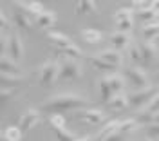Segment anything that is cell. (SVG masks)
Returning <instances> with one entry per match:
<instances>
[{
    "mask_svg": "<svg viewBox=\"0 0 159 141\" xmlns=\"http://www.w3.org/2000/svg\"><path fill=\"white\" fill-rule=\"evenodd\" d=\"M107 80H109V85L114 94L125 92V81H127L125 76H121V74H110V76H107Z\"/></svg>",
    "mask_w": 159,
    "mask_h": 141,
    "instance_id": "obj_17",
    "label": "cell"
},
{
    "mask_svg": "<svg viewBox=\"0 0 159 141\" xmlns=\"http://www.w3.org/2000/svg\"><path fill=\"white\" fill-rule=\"evenodd\" d=\"M98 58H101L103 61H107V63L114 65V67H119V65L123 63V56H121V52L116 51V49H103L98 54Z\"/></svg>",
    "mask_w": 159,
    "mask_h": 141,
    "instance_id": "obj_12",
    "label": "cell"
},
{
    "mask_svg": "<svg viewBox=\"0 0 159 141\" xmlns=\"http://www.w3.org/2000/svg\"><path fill=\"white\" fill-rule=\"evenodd\" d=\"M65 116L63 114H49V125L54 129V130H61L65 129Z\"/></svg>",
    "mask_w": 159,
    "mask_h": 141,
    "instance_id": "obj_29",
    "label": "cell"
},
{
    "mask_svg": "<svg viewBox=\"0 0 159 141\" xmlns=\"http://www.w3.org/2000/svg\"><path fill=\"white\" fill-rule=\"evenodd\" d=\"M139 127V123L138 120H123L121 121V125H119V134H125V132H132V130H136Z\"/></svg>",
    "mask_w": 159,
    "mask_h": 141,
    "instance_id": "obj_30",
    "label": "cell"
},
{
    "mask_svg": "<svg viewBox=\"0 0 159 141\" xmlns=\"http://www.w3.org/2000/svg\"><path fill=\"white\" fill-rule=\"evenodd\" d=\"M34 22H36V25H38V27L47 29V27H52V25L56 24V15H54L52 11H43V13H42Z\"/></svg>",
    "mask_w": 159,
    "mask_h": 141,
    "instance_id": "obj_19",
    "label": "cell"
},
{
    "mask_svg": "<svg viewBox=\"0 0 159 141\" xmlns=\"http://www.w3.org/2000/svg\"><path fill=\"white\" fill-rule=\"evenodd\" d=\"M145 132L148 139H159V123H150L145 125Z\"/></svg>",
    "mask_w": 159,
    "mask_h": 141,
    "instance_id": "obj_33",
    "label": "cell"
},
{
    "mask_svg": "<svg viewBox=\"0 0 159 141\" xmlns=\"http://www.w3.org/2000/svg\"><path fill=\"white\" fill-rule=\"evenodd\" d=\"M152 123H159V112H152Z\"/></svg>",
    "mask_w": 159,
    "mask_h": 141,
    "instance_id": "obj_40",
    "label": "cell"
},
{
    "mask_svg": "<svg viewBox=\"0 0 159 141\" xmlns=\"http://www.w3.org/2000/svg\"><path fill=\"white\" fill-rule=\"evenodd\" d=\"M0 72L2 74H9V76H20V69L16 65V61L7 58L6 54L0 56Z\"/></svg>",
    "mask_w": 159,
    "mask_h": 141,
    "instance_id": "obj_13",
    "label": "cell"
},
{
    "mask_svg": "<svg viewBox=\"0 0 159 141\" xmlns=\"http://www.w3.org/2000/svg\"><path fill=\"white\" fill-rule=\"evenodd\" d=\"M132 29V20H125L118 24V33H129Z\"/></svg>",
    "mask_w": 159,
    "mask_h": 141,
    "instance_id": "obj_35",
    "label": "cell"
},
{
    "mask_svg": "<svg viewBox=\"0 0 159 141\" xmlns=\"http://www.w3.org/2000/svg\"><path fill=\"white\" fill-rule=\"evenodd\" d=\"M159 94V87L157 85H150L147 89H141V91H134L129 94V105L132 109H143V107H147L148 109V105L152 101L156 100V96Z\"/></svg>",
    "mask_w": 159,
    "mask_h": 141,
    "instance_id": "obj_2",
    "label": "cell"
},
{
    "mask_svg": "<svg viewBox=\"0 0 159 141\" xmlns=\"http://www.w3.org/2000/svg\"><path fill=\"white\" fill-rule=\"evenodd\" d=\"M74 109H90L89 98H85L83 94H74V92H67V94H56L43 101L42 111H47L51 114H61L63 111H74Z\"/></svg>",
    "mask_w": 159,
    "mask_h": 141,
    "instance_id": "obj_1",
    "label": "cell"
},
{
    "mask_svg": "<svg viewBox=\"0 0 159 141\" xmlns=\"http://www.w3.org/2000/svg\"><path fill=\"white\" fill-rule=\"evenodd\" d=\"M13 98V91H7V89H2L0 92V101H2V105L6 103V101H9Z\"/></svg>",
    "mask_w": 159,
    "mask_h": 141,
    "instance_id": "obj_36",
    "label": "cell"
},
{
    "mask_svg": "<svg viewBox=\"0 0 159 141\" xmlns=\"http://www.w3.org/2000/svg\"><path fill=\"white\" fill-rule=\"evenodd\" d=\"M99 92H101V101H103V103H109V101L114 98V92H112V89H110L107 76L99 80Z\"/></svg>",
    "mask_w": 159,
    "mask_h": 141,
    "instance_id": "obj_24",
    "label": "cell"
},
{
    "mask_svg": "<svg viewBox=\"0 0 159 141\" xmlns=\"http://www.w3.org/2000/svg\"><path fill=\"white\" fill-rule=\"evenodd\" d=\"M129 56H130V60L134 61V63H138V67L139 65H143V56H141V51H139L138 43L129 47Z\"/></svg>",
    "mask_w": 159,
    "mask_h": 141,
    "instance_id": "obj_31",
    "label": "cell"
},
{
    "mask_svg": "<svg viewBox=\"0 0 159 141\" xmlns=\"http://www.w3.org/2000/svg\"><path fill=\"white\" fill-rule=\"evenodd\" d=\"M15 6L16 7H20V11L22 13H25L27 16H33L34 20L38 18L40 15L43 13V6L40 4V2H34V0H24V2H15Z\"/></svg>",
    "mask_w": 159,
    "mask_h": 141,
    "instance_id": "obj_7",
    "label": "cell"
},
{
    "mask_svg": "<svg viewBox=\"0 0 159 141\" xmlns=\"http://www.w3.org/2000/svg\"><path fill=\"white\" fill-rule=\"evenodd\" d=\"M157 65H159V60H157Z\"/></svg>",
    "mask_w": 159,
    "mask_h": 141,
    "instance_id": "obj_45",
    "label": "cell"
},
{
    "mask_svg": "<svg viewBox=\"0 0 159 141\" xmlns=\"http://www.w3.org/2000/svg\"><path fill=\"white\" fill-rule=\"evenodd\" d=\"M7 52H9V58L13 61H22L24 58V45L20 40L18 34H13L7 42Z\"/></svg>",
    "mask_w": 159,
    "mask_h": 141,
    "instance_id": "obj_9",
    "label": "cell"
},
{
    "mask_svg": "<svg viewBox=\"0 0 159 141\" xmlns=\"http://www.w3.org/2000/svg\"><path fill=\"white\" fill-rule=\"evenodd\" d=\"M156 16H157V13L154 9H145V11H138L136 13V18H138L141 24H152V22H156Z\"/></svg>",
    "mask_w": 159,
    "mask_h": 141,
    "instance_id": "obj_26",
    "label": "cell"
},
{
    "mask_svg": "<svg viewBox=\"0 0 159 141\" xmlns=\"http://www.w3.org/2000/svg\"><path fill=\"white\" fill-rule=\"evenodd\" d=\"M56 132V138L58 141H78L80 138L78 136H74L72 132H69L67 129H61V130H54Z\"/></svg>",
    "mask_w": 159,
    "mask_h": 141,
    "instance_id": "obj_32",
    "label": "cell"
},
{
    "mask_svg": "<svg viewBox=\"0 0 159 141\" xmlns=\"http://www.w3.org/2000/svg\"><path fill=\"white\" fill-rule=\"evenodd\" d=\"M114 18H116V22H125V20H132V11L129 9V7H121V9L116 11V15H114Z\"/></svg>",
    "mask_w": 159,
    "mask_h": 141,
    "instance_id": "obj_34",
    "label": "cell"
},
{
    "mask_svg": "<svg viewBox=\"0 0 159 141\" xmlns=\"http://www.w3.org/2000/svg\"><path fill=\"white\" fill-rule=\"evenodd\" d=\"M139 51H141V56H143V65H148L152 61L156 60V56H157V47H156V43H152V42H139L138 43Z\"/></svg>",
    "mask_w": 159,
    "mask_h": 141,
    "instance_id": "obj_10",
    "label": "cell"
},
{
    "mask_svg": "<svg viewBox=\"0 0 159 141\" xmlns=\"http://www.w3.org/2000/svg\"><path fill=\"white\" fill-rule=\"evenodd\" d=\"M76 118L87 121L89 125H99V123H103V121L107 120V118H105V112L99 111V109H92V107L76 112Z\"/></svg>",
    "mask_w": 159,
    "mask_h": 141,
    "instance_id": "obj_6",
    "label": "cell"
},
{
    "mask_svg": "<svg viewBox=\"0 0 159 141\" xmlns=\"http://www.w3.org/2000/svg\"><path fill=\"white\" fill-rule=\"evenodd\" d=\"M110 43H112V47L116 51H123L127 49L130 45V34L129 33H114L112 36H110Z\"/></svg>",
    "mask_w": 159,
    "mask_h": 141,
    "instance_id": "obj_14",
    "label": "cell"
},
{
    "mask_svg": "<svg viewBox=\"0 0 159 141\" xmlns=\"http://www.w3.org/2000/svg\"><path fill=\"white\" fill-rule=\"evenodd\" d=\"M147 111H148V112H159V94L156 96V100L148 105V109H147Z\"/></svg>",
    "mask_w": 159,
    "mask_h": 141,
    "instance_id": "obj_37",
    "label": "cell"
},
{
    "mask_svg": "<svg viewBox=\"0 0 159 141\" xmlns=\"http://www.w3.org/2000/svg\"><path fill=\"white\" fill-rule=\"evenodd\" d=\"M159 36V22H152L143 25V38L147 42H152V38H157Z\"/></svg>",
    "mask_w": 159,
    "mask_h": 141,
    "instance_id": "obj_25",
    "label": "cell"
},
{
    "mask_svg": "<svg viewBox=\"0 0 159 141\" xmlns=\"http://www.w3.org/2000/svg\"><path fill=\"white\" fill-rule=\"evenodd\" d=\"M103 141H123V134H119V132H116V134H110L109 138H105Z\"/></svg>",
    "mask_w": 159,
    "mask_h": 141,
    "instance_id": "obj_38",
    "label": "cell"
},
{
    "mask_svg": "<svg viewBox=\"0 0 159 141\" xmlns=\"http://www.w3.org/2000/svg\"><path fill=\"white\" fill-rule=\"evenodd\" d=\"M145 141H152V139H148V138H147V139H145Z\"/></svg>",
    "mask_w": 159,
    "mask_h": 141,
    "instance_id": "obj_44",
    "label": "cell"
},
{
    "mask_svg": "<svg viewBox=\"0 0 159 141\" xmlns=\"http://www.w3.org/2000/svg\"><path fill=\"white\" fill-rule=\"evenodd\" d=\"M40 85L42 87H52L54 81L58 80L60 76V63L54 60H47L42 63L40 67Z\"/></svg>",
    "mask_w": 159,
    "mask_h": 141,
    "instance_id": "obj_3",
    "label": "cell"
},
{
    "mask_svg": "<svg viewBox=\"0 0 159 141\" xmlns=\"http://www.w3.org/2000/svg\"><path fill=\"white\" fill-rule=\"evenodd\" d=\"M47 40L56 47V49H65V47H69L72 45V42L67 34H63V33H58V31H47Z\"/></svg>",
    "mask_w": 159,
    "mask_h": 141,
    "instance_id": "obj_11",
    "label": "cell"
},
{
    "mask_svg": "<svg viewBox=\"0 0 159 141\" xmlns=\"http://www.w3.org/2000/svg\"><path fill=\"white\" fill-rule=\"evenodd\" d=\"M119 125H121V121L119 120H110L105 123V127L99 130V134L96 136V141H103L105 138H109L110 134H116L119 130Z\"/></svg>",
    "mask_w": 159,
    "mask_h": 141,
    "instance_id": "obj_15",
    "label": "cell"
},
{
    "mask_svg": "<svg viewBox=\"0 0 159 141\" xmlns=\"http://www.w3.org/2000/svg\"><path fill=\"white\" fill-rule=\"evenodd\" d=\"M78 141H92V138H90V136H83V138H80Z\"/></svg>",
    "mask_w": 159,
    "mask_h": 141,
    "instance_id": "obj_42",
    "label": "cell"
},
{
    "mask_svg": "<svg viewBox=\"0 0 159 141\" xmlns=\"http://www.w3.org/2000/svg\"><path fill=\"white\" fill-rule=\"evenodd\" d=\"M89 13H98V6L92 0H81L76 4V15H89Z\"/></svg>",
    "mask_w": 159,
    "mask_h": 141,
    "instance_id": "obj_21",
    "label": "cell"
},
{
    "mask_svg": "<svg viewBox=\"0 0 159 141\" xmlns=\"http://www.w3.org/2000/svg\"><path fill=\"white\" fill-rule=\"evenodd\" d=\"M154 80H156V81H159V72L156 74V78H154Z\"/></svg>",
    "mask_w": 159,
    "mask_h": 141,
    "instance_id": "obj_43",
    "label": "cell"
},
{
    "mask_svg": "<svg viewBox=\"0 0 159 141\" xmlns=\"http://www.w3.org/2000/svg\"><path fill=\"white\" fill-rule=\"evenodd\" d=\"M22 134L24 132L20 130V127H7L2 134V138H4V141H20Z\"/></svg>",
    "mask_w": 159,
    "mask_h": 141,
    "instance_id": "obj_27",
    "label": "cell"
},
{
    "mask_svg": "<svg viewBox=\"0 0 159 141\" xmlns=\"http://www.w3.org/2000/svg\"><path fill=\"white\" fill-rule=\"evenodd\" d=\"M13 22H15V25L22 31H29L31 29V20L29 16L25 15V13H22L20 9H16L13 13Z\"/></svg>",
    "mask_w": 159,
    "mask_h": 141,
    "instance_id": "obj_18",
    "label": "cell"
},
{
    "mask_svg": "<svg viewBox=\"0 0 159 141\" xmlns=\"http://www.w3.org/2000/svg\"><path fill=\"white\" fill-rule=\"evenodd\" d=\"M80 36L83 38V40L87 42V43H99L101 42V33L96 29H81L80 31Z\"/></svg>",
    "mask_w": 159,
    "mask_h": 141,
    "instance_id": "obj_23",
    "label": "cell"
},
{
    "mask_svg": "<svg viewBox=\"0 0 159 141\" xmlns=\"http://www.w3.org/2000/svg\"><path fill=\"white\" fill-rule=\"evenodd\" d=\"M125 80L129 81V83L134 87V89H136V91H141V89H147V87H150L147 72L141 69V67H138V65L129 67V69L125 70Z\"/></svg>",
    "mask_w": 159,
    "mask_h": 141,
    "instance_id": "obj_4",
    "label": "cell"
},
{
    "mask_svg": "<svg viewBox=\"0 0 159 141\" xmlns=\"http://www.w3.org/2000/svg\"><path fill=\"white\" fill-rule=\"evenodd\" d=\"M89 60H90V63H92L96 69H98V70H103V72H114V70L118 69V67L110 65V63H107V61H103L101 58H98V56H90Z\"/></svg>",
    "mask_w": 159,
    "mask_h": 141,
    "instance_id": "obj_28",
    "label": "cell"
},
{
    "mask_svg": "<svg viewBox=\"0 0 159 141\" xmlns=\"http://www.w3.org/2000/svg\"><path fill=\"white\" fill-rule=\"evenodd\" d=\"M60 80H80L81 78V65L76 60H65L60 63Z\"/></svg>",
    "mask_w": 159,
    "mask_h": 141,
    "instance_id": "obj_5",
    "label": "cell"
},
{
    "mask_svg": "<svg viewBox=\"0 0 159 141\" xmlns=\"http://www.w3.org/2000/svg\"><path fill=\"white\" fill-rule=\"evenodd\" d=\"M56 54L58 56H65V58H70V60H80L81 56H83V51L76 47L74 43L69 45V47H65V49H56Z\"/></svg>",
    "mask_w": 159,
    "mask_h": 141,
    "instance_id": "obj_20",
    "label": "cell"
},
{
    "mask_svg": "<svg viewBox=\"0 0 159 141\" xmlns=\"http://www.w3.org/2000/svg\"><path fill=\"white\" fill-rule=\"evenodd\" d=\"M0 25H2V31H6V27H9V24H7V20H6V13H4V11L0 13Z\"/></svg>",
    "mask_w": 159,
    "mask_h": 141,
    "instance_id": "obj_39",
    "label": "cell"
},
{
    "mask_svg": "<svg viewBox=\"0 0 159 141\" xmlns=\"http://www.w3.org/2000/svg\"><path fill=\"white\" fill-rule=\"evenodd\" d=\"M40 120H42V118H40V111L38 109H27L25 114L20 118V130L24 132V134L29 132L36 123H40Z\"/></svg>",
    "mask_w": 159,
    "mask_h": 141,
    "instance_id": "obj_8",
    "label": "cell"
},
{
    "mask_svg": "<svg viewBox=\"0 0 159 141\" xmlns=\"http://www.w3.org/2000/svg\"><path fill=\"white\" fill-rule=\"evenodd\" d=\"M109 105V109H118V111H125V109H129V94H125V92H121V94H114V98L107 103Z\"/></svg>",
    "mask_w": 159,
    "mask_h": 141,
    "instance_id": "obj_16",
    "label": "cell"
},
{
    "mask_svg": "<svg viewBox=\"0 0 159 141\" xmlns=\"http://www.w3.org/2000/svg\"><path fill=\"white\" fill-rule=\"evenodd\" d=\"M152 9H154V11L159 15V0H154V4H152Z\"/></svg>",
    "mask_w": 159,
    "mask_h": 141,
    "instance_id": "obj_41",
    "label": "cell"
},
{
    "mask_svg": "<svg viewBox=\"0 0 159 141\" xmlns=\"http://www.w3.org/2000/svg\"><path fill=\"white\" fill-rule=\"evenodd\" d=\"M24 81L22 76H9V74H0V85H2V89H7L11 91L13 87H16Z\"/></svg>",
    "mask_w": 159,
    "mask_h": 141,
    "instance_id": "obj_22",
    "label": "cell"
}]
</instances>
